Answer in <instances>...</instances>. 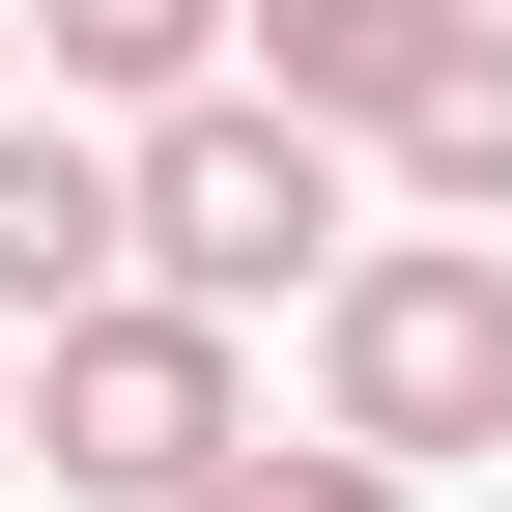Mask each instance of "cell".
Listing matches in <instances>:
<instances>
[{"instance_id":"obj_1","label":"cell","mask_w":512,"mask_h":512,"mask_svg":"<svg viewBox=\"0 0 512 512\" xmlns=\"http://www.w3.org/2000/svg\"><path fill=\"white\" fill-rule=\"evenodd\" d=\"M114 171H143V285H171V313H313L370 228H399V200H370V143H342V114H285L256 57H228V86H171Z\"/></svg>"},{"instance_id":"obj_2","label":"cell","mask_w":512,"mask_h":512,"mask_svg":"<svg viewBox=\"0 0 512 512\" xmlns=\"http://www.w3.org/2000/svg\"><path fill=\"white\" fill-rule=\"evenodd\" d=\"M313 427L399 484L512 456V228H370L342 285H313Z\"/></svg>"},{"instance_id":"obj_3","label":"cell","mask_w":512,"mask_h":512,"mask_svg":"<svg viewBox=\"0 0 512 512\" xmlns=\"http://www.w3.org/2000/svg\"><path fill=\"white\" fill-rule=\"evenodd\" d=\"M228 456H256V313L114 285V313L29 342V484H57V512H200Z\"/></svg>"},{"instance_id":"obj_4","label":"cell","mask_w":512,"mask_h":512,"mask_svg":"<svg viewBox=\"0 0 512 512\" xmlns=\"http://www.w3.org/2000/svg\"><path fill=\"white\" fill-rule=\"evenodd\" d=\"M143 285V171H114V114H0V342H57V313Z\"/></svg>"},{"instance_id":"obj_5","label":"cell","mask_w":512,"mask_h":512,"mask_svg":"<svg viewBox=\"0 0 512 512\" xmlns=\"http://www.w3.org/2000/svg\"><path fill=\"white\" fill-rule=\"evenodd\" d=\"M456 29H484V0H256V86H285V114H342V143H399Z\"/></svg>"},{"instance_id":"obj_6","label":"cell","mask_w":512,"mask_h":512,"mask_svg":"<svg viewBox=\"0 0 512 512\" xmlns=\"http://www.w3.org/2000/svg\"><path fill=\"white\" fill-rule=\"evenodd\" d=\"M29 57H57V114L143 143L171 86H228V57H256V0H29Z\"/></svg>"},{"instance_id":"obj_7","label":"cell","mask_w":512,"mask_h":512,"mask_svg":"<svg viewBox=\"0 0 512 512\" xmlns=\"http://www.w3.org/2000/svg\"><path fill=\"white\" fill-rule=\"evenodd\" d=\"M370 200H399V228H512V0L427 57V114L370 143Z\"/></svg>"},{"instance_id":"obj_8","label":"cell","mask_w":512,"mask_h":512,"mask_svg":"<svg viewBox=\"0 0 512 512\" xmlns=\"http://www.w3.org/2000/svg\"><path fill=\"white\" fill-rule=\"evenodd\" d=\"M200 512H427V484H399V456H342V427H313V456H228Z\"/></svg>"},{"instance_id":"obj_9","label":"cell","mask_w":512,"mask_h":512,"mask_svg":"<svg viewBox=\"0 0 512 512\" xmlns=\"http://www.w3.org/2000/svg\"><path fill=\"white\" fill-rule=\"evenodd\" d=\"M0 114H29V0H0Z\"/></svg>"}]
</instances>
